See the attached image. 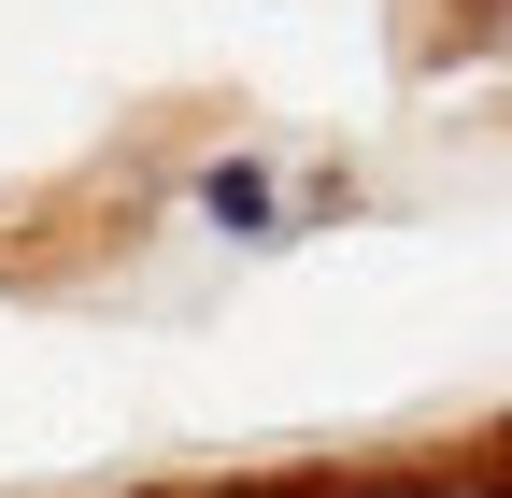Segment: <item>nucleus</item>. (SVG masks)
Returning <instances> with one entry per match:
<instances>
[{"instance_id":"1","label":"nucleus","mask_w":512,"mask_h":498,"mask_svg":"<svg viewBox=\"0 0 512 498\" xmlns=\"http://www.w3.org/2000/svg\"><path fill=\"white\" fill-rule=\"evenodd\" d=\"M200 214L256 242V228H271V171H256V157H214V171H200Z\"/></svg>"}]
</instances>
